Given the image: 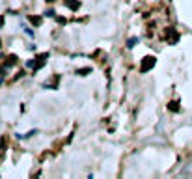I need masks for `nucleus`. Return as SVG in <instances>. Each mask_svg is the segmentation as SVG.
<instances>
[{"label":"nucleus","instance_id":"nucleus-4","mask_svg":"<svg viewBox=\"0 0 192 179\" xmlns=\"http://www.w3.org/2000/svg\"><path fill=\"white\" fill-rule=\"evenodd\" d=\"M90 73V67H84V69H80V71H77V75H80V77H84V75H88Z\"/></svg>","mask_w":192,"mask_h":179},{"label":"nucleus","instance_id":"nucleus-1","mask_svg":"<svg viewBox=\"0 0 192 179\" xmlns=\"http://www.w3.org/2000/svg\"><path fill=\"white\" fill-rule=\"evenodd\" d=\"M153 65H155V58L148 56V58H144V62H142V65H140V71H142V73H148Z\"/></svg>","mask_w":192,"mask_h":179},{"label":"nucleus","instance_id":"nucleus-8","mask_svg":"<svg viewBox=\"0 0 192 179\" xmlns=\"http://www.w3.org/2000/svg\"><path fill=\"white\" fill-rule=\"evenodd\" d=\"M24 32H26V35H30V37H34V32H32L30 28H24Z\"/></svg>","mask_w":192,"mask_h":179},{"label":"nucleus","instance_id":"nucleus-9","mask_svg":"<svg viewBox=\"0 0 192 179\" xmlns=\"http://www.w3.org/2000/svg\"><path fill=\"white\" fill-rule=\"evenodd\" d=\"M49 2H54V0H49Z\"/></svg>","mask_w":192,"mask_h":179},{"label":"nucleus","instance_id":"nucleus-5","mask_svg":"<svg viewBox=\"0 0 192 179\" xmlns=\"http://www.w3.org/2000/svg\"><path fill=\"white\" fill-rule=\"evenodd\" d=\"M45 15H47V17H54V9H47Z\"/></svg>","mask_w":192,"mask_h":179},{"label":"nucleus","instance_id":"nucleus-7","mask_svg":"<svg viewBox=\"0 0 192 179\" xmlns=\"http://www.w3.org/2000/svg\"><path fill=\"white\" fill-rule=\"evenodd\" d=\"M30 21H32V22H34V24H41V19H37V17H35V19H34V17H32V19H30Z\"/></svg>","mask_w":192,"mask_h":179},{"label":"nucleus","instance_id":"nucleus-3","mask_svg":"<svg viewBox=\"0 0 192 179\" xmlns=\"http://www.w3.org/2000/svg\"><path fill=\"white\" fill-rule=\"evenodd\" d=\"M136 43H138V37H131V39L127 41V49H133Z\"/></svg>","mask_w":192,"mask_h":179},{"label":"nucleus","instance_id":"nucleus-6","mask_svg":"<svg viewBox=\"0 0 192 179\" xmlns=\"http://www.w3.org/2000/svg\"><path fill=\"white\" fill-rule=\"evenodd\" d=\"M34 65H35V60H28L26 62V67H34Z\"/></svg>","mask_w":192,"mask_h":179},{"label":"nucleus","instance_id":"nucleus-2","mask_svg":"<svg viewBox=\"0 0 192 179\" xmlns=\"http://www.w3.org/2000/svg\"><path fill=\"white\" fill-rule=\"evenodd\" d=\"M63 2H65V6L71 7V9H78V6H80V2H75V0H63Z\"/></svg>","mask_w":192,"mask_h":179}]
</instances>
